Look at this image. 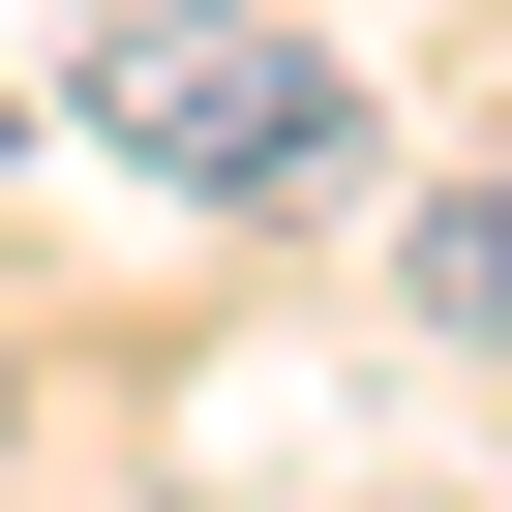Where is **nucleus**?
<instances>
[{"instance_id":"nucleus-1","label":"nucleus","mask_w":512,"mask_h":512,"mask_svg":"<svg viewBox=\"0 0 512 512\" xmlns=\"http://www.w3.org/2000/svg\"><path fill=\"white\" fill-rule=\"evenodd\" d=\"M91 151L181 181V211H302V181H332V61H302V0H121V31H91Z\"/></svg>"},{"instance_id":"nucleus-2","label":"nucleus","mask_w":512,"mask_h":512,"mask_svg":"<svg viewBox=\"0 0 512 512\" xmlns=\"http://www.w3.org/2000/svg\"><path fill=\"white\" fill-rule=\"evenodd\" d=\"M392 272H422V332H512V181H452V211L392 241Z\"/></svg>"}]
</instances>
